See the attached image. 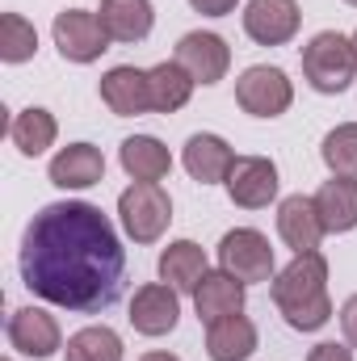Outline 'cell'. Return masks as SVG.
Returning <instances> with one entry per match:
<instances>
[{
	"instance_id": "cell-1",
	"label": "cell",
	"mask_w": 357,
	"mask_h": 361,
	"mask_svg": "<svg viewBox=\"0 0 357 361\" xmlns=\"http://www.w3.org/2000/svg\"><path fill=\"white\" fill-rule=\"evenodd\" d=\"M17 269L34 298L76 315H101L122 294L126 248L101 206L51 202L21 235Z\"/></svg>"
},
{
	"instance_id": "cell-2",
	"label": "cell",
	"mask_w": 357,
	"mask_h": 361,
	"mask_svg": "<svg viewBox=\"0 0 357 361\" xmlns=\"http://www.w3.org/2000/svg\"><path fill=\"white\" fill-rule=\"evenodd\" d=\"M273 307L294 332H320L332 319V298H328V261L324 252H298L286 269L273 273L269 281Z\"/></svg>"
},
{
	"instance_id": "cell-3",
	"label": "cell",
	"mask_w": 357,
	"mask_h": 361,
	"mask_svg": "<svg viewBox=\"0 0 357 361\" xmlns=\"http://www.w3.org/2000/svg\"><path fill=\"white\" fill-rule=\"evenodd\" d=\"M357 76V47L353 38L337 34V30H320L307 47H303V80L324 97H337L353 85Z\"/></svg>"
},
{
	"instance_id": "cell-4",
	"label": "cell",
	"mask_w": 357,
	"mask_h": 361,
	"mask_svg": "<svg viewBox=\"0 0 357 361\" xmlns=\"http://www.w3.org/2000/svg\"><path fill=\"white\" fill-rule=\"evenodd\" d=\"M118 219L135 244H156L173 223V197L152 180H135L118 197Z\"/></svg>"
},
{
	"instance_id": "cell-5",
	"label": "cell",
	"mask_w": 357,
	"mask_h": 361,
	"mask_svg": "<svg viewBox=\"0 0 357 361\" xmlns=\"http://www.w3.org/2000/svg\"><path fill=\"white\" fill-rule=\"evenodd\" d=\"M236 105L244 114H253V118H282L294 105V85H290V76L282 68L253 63L236 80Z\"/></svg>"
},
{
	"instance_id": "cell-6",
	"label": "cell",
	"mask_w": 357,
	"mask_h": 361,
	"mask_svg": "<svg viewBox=\"0 0 357 361\" xmlns=\"http://www.w3.org/2000/svg\"><path fill=\"white\" fill-rule=\"evenodd\" d=\"M219 269L240 277L244 286L253 281H273V248L257 227H236L219 240Z\"/></svg>"
},
{
	"instance_id": "cell-7",
	"label": "cell",
	"mask_w": 357,
	"mask_h": 361,
	"mask_svg": "<svg viewBox=\"0 0 357 361\" xmlns=\"http://www.w3.org/2000/svg\"><path fill=\"white\" fill-rule=\"evenodd\" d=\"M51 34H55V47H59V55H63L68 63H97V59L109 51V42H114V38L105 34L101 17L89 13V8H63V13L55 17Z\"/></svg>"
},
{
	"instance_id": "cell-8",
	"label": "cell",
	"mask_w": 357,
	"mask_h": 361,
	"mask_svg": "<svg viewBox=\"0 0 357 361\" xmlns=\"http://www.w3.org/2000/svg\"><path fill=\"white\" fill-rule=\"evenodd\" d=\"M8 345L21 353V357H34V361H47L63 349V328L51 311L42 307H17L8 315V328H4Z\"/></svg>"
},
{
	"instance_id": "cell-9",
	"label": "cell",
	"mask_w": 357,
	"mask_h": 361,
	"mask_svg": "<svg viewBox=\"0 0 357 361\" xmlns=\"http://www.w3.org/2000/svg\"><path fill=\"white\" fill-rule=\"evenodd\" d=\"M303 25L298 0H248L244 4V34L257 47H286Z\"/></svg>"
},
{
	"instance_id": "cell-10",
	"label": "cell",
	"mask_w": 357,
	"mask_h": 361,
	"mask_svg": "<svg viewBox=\"0 0 357 361\" xmlns=\"http://www.w3.org/2000/svg\"><path fill=\"white\" fill-rule=\"evenodd\" d=\"M223 185H227V197L240 210H265L277 197V164L269 156H236Z\"/></svg>"
},
{
	"instance_id": "cell-11",
	"label": "cell",
	"mask_w": 357,
	"mask_h": 361,
	"mask_svg": "<svg viewBox=\"0 0 357 361\" xmlns=\"http://www.w3.org/2000/svg\"><path fill=\"white\" fill-rule=\"evenodd\" d=\"M131 328L139 336H169L181 319V294L169 281H147L131 298Z\"/></svg>"
},
{
	"instance_id": "cell-12",
	"label": "cell",
	"mask_w": 357,
	"mask_h": 361,
	"mask_svg": "<svg viewBox=\"0 0 357 361\" xmlns=\"http://www.w3.org/2000/svg\"><path fill=\"white\" fill-rule=\"evenodd\" d=\"M173 59L193 76V85H219L227 76V68H231V47L210 30H193L177 42Z\"/></svg>"
},
{
	"instance_id": "cell-13",
	"label": "cell",
	"mask_w": 357,
	"mask_h": 361,
	"mask_svg": "<svg viewBox=\"0 0 357 361\" xmlns=\"http://www.w3.org/2000/svg\"><path fill=\"white\" fill-rule=\"evenodd\" d=\"M277 235L282 244L298 257V252H320V240L328 235L324 231V219L315 210V197L307 193H290L277 202Z\"/></svg>"
},
{
	"instance_id": "cell-14",
	"label": "cell",
	"mask_w": 357,
	"mask_h": 361,
	"mask_svg": "<svg viewBox=\"0 0 357 361\" xmlns=\"http://www.w3.org/2000/svg\"><path fill=\"white\" fill-rule=\"evenodd\" d=\"M101 105L114 114V118H139V114H152V89H147V72L135 68V63H118L101 76Z\"/></svg>"
},
{
	"instance_id": "cell-15",
	"label": "cell",
	"mask_w": 357,
	"mask_h": 361,
	"mask_svg": "<svg viewBox=\"0 0 357 361\" xmlns=\"http://www.w3.org/2000/svg\"><path fill=\"white\" fill-rule=\"evenodd\" d=\"M244 298H248V286L240 277H231L227 269H210L193 290V311L202 324H219L227 315H240Z\"/></svg>"
},
{
	"instance_id": "cell-16",
	"label": "cell",
	"mask_w": 357,
	"mask_h": 361,
	"mask_svg": "<svg viewBox=\"0 0 357 361\" xmlns=\"http://www.w3.org/2000/svg\"><path fill=\"white\" fill-rule=\"evenodd\" d=\"M181 164H185V173L198 180V185H219V180H227V173H231L236 152H231V143L223 135L202 130V135H189V143L181 152Z\"/></svg>"
},
{
	"instance_id": "cell-17",
	"label": "cell",
	"mask_w": 357,
	"mask_h": 361,
	"mask_svg": "<svg viewBox=\"0 0 357 361\" xmlns=\"http://www.w3.org/2000/svg\"><path fill=\"white\" fill-rule=\"evenodd\" d=\"M47 177H51V185H59V189H92V185L105 180V156L92 143H68L51 160Z\"/></svg>"
},
{
	"instance_id": "cell-18",
	"label": "cell",
	"mask_w": 357,
	"mask_h": 361,
	"mask_svg": "<svg viewBox=\"0 0 357 361\" xmlns=\"http://www.w3.org/2000/svg\"><path fill=\"white\" fill-rule=\"evenodd\" d=\"M97 17H101L105 34H109L114 42H126V47L143 42V38L152 34V25H156L152 0H101Z\"/></svg>"
},
{
	"instance_id": "cell-19",
	"label": "cell",
	"mask_w": 357,
	"mask_h": 361,
	"mask_svg": "<svg viewBox=\"0 0 357 361\" xmlns=\"http://www.w3.org/2000/svg\"><path fill=\"white\" fill-rule=\"evenodd\" d=\"M257 324L248 315H227L219 324H206V357L210 361H248L257 353Z\"/></svg>"
},
{
	"instance_id": "cell-20",
	"label": "cell",
	"mask_w": 357,
	"mask_h": 361,
	"mask_svg": "<svg viewBox=\"0 0 357 361\" xmlns=\"http://www.w3.org/2000/svg\"><path fill=\"white\" fill-rule=\"evenodd\" d=\"M118 160H122V169H126L131 180H152V185H160V180L173 173V156H169V147H164L156 135H131V139H122Z\"/></svg>"
},
{
	"instance_id": "cell-21",
	"label": "cell",
	"mask_w": 357,
	"mask_h": 361,
	"mask_svg": "<svg viewBox=\"0 0 357 361\" xmlns=\"http://www.w3.org/2000/svg\"><path fill=\"white\" fill-rule=\"evenodd\" d=\"M315 210L328 235H345L357 227V177H332L315 189Z\"/></svg>"
},
{
	"instance_id": "cell-22",
	"label": "cell",
	"mask_w": 357,
	"mask_h": 361,
	"mask_svg": "<svg viewBox=\"0 0 357 361\" xmlns=\"http://www.w3.org/2000/svg\"><path fill=\"white\" fill-rule=\"evenodd\" d=\"M206 273H210L206 252H202V244H193V240H173V244L160 252V281H169L177 294H193Z\"/></svg>"
},
{
	"instance_id": "cell-23",
	"label": "cell",
	"mask_w": 357,
	"mask_h": 361,
	"mask_svg": "<svg viewBox=\"0 0 357 361\" xmlns=\"http://www.w3.org/2000/svg\"><path fill=\"white\" fill-rule=\"evenodd\" d=\"M8 139H13V147L21 152V156H42L47 147H55V139H59V122H55V114L51 109H42V105H30V109H21L17 118H13V126H8Z\"/></svg>"
},
{
	"instance_id": "cell-24",
	"label": "cell",
	"mask_w": 357,
	"mask_h": 361,
	"mask_svg": "<svg viewBox=\"0 0 357 361\" xmlns=\"http://www.w3.org/2000/svg\"><path fill=\"white\" fill-rule=\"evenodd\" d=\"M147 89H152V114H177V109L189 105L198 85L177 59H169V63H156L147 72Z\"/></svg>"
},
{
	"instance_id": "cell-25",
	"label": "cell",
	"mask_w": 357,
	"mask_h": 361,
	"mask_svg": "<svg viewBox=\"0 0 357 361\" xmlns=\"http://www.w3.org/2000/svg\"><path fill=\"white\" fill-rule=\"evenodd\" d=\"M122 353H126L122 336L114 328H105V324H89V328L72 332L68 345H63L68 361H122Z\"/></svg>"
},
{
	"instance_id": "cell-26",
	"label": "cell",
	"mask_w": 357,
	"mask_h": 361,
	"mask_svg": "<svg viewBox=\"0 0 357 361\" xmlns=\"http://www.w3.org/2000/svg\"><path fill=\"white\" fill-rule=\"evenodd\" d=\"M320 156L332 177H357V122H341L324 135Z\"/></svg>"
},
{
	"instance_id": "cell-27",
	"label": "cell",
	"mask_w": 357,
	"mask_h": 361,
	"mask_svg": "<svg viewBox=\"0 0 357 361\" xmlns=\"http://www.w3.org/2000/svg\"><path fill=\"white\" fill-rule=\"evenodd\" d=\"M38 51V30L21 13H4L0 21V59L4 63H25Z\"/></svg>"
},
{
	"instance_id": "cell-28",
	"label": "cell",
	"mask_w": 357,
	"mask_h": 361,
	"mask_svg": "<svg viewBox=\"0 0 357 361\" xmlns=\"http://www.w3.org/2000/svg\"><path fill=\"white\" fill-rule=\"evenodd\" d=\"M307 361H353V349L349 345H337V341H324V345H315Z\"/></svg>"
},
{
	"instance_id": "cell-29",
	"label": "cell",
	"mask_w": 357,
	"mask_h": 361,
	"mask_svg": "<svg viewBox=\"0 0 357 361\" xmlns=\"http://www.w3.org/2000/svg\"><path fill=\"white\" fill-rule=\"evenodd\" d=\"M341 332H345V345L357 349V294L345 298V307H341Z\"/></svg>"
},
{
	"instance_id": "cell-30",
	"label": "cell",
	"mask_w": 357,
	"mask_h": 361,
	"mask_svg": "<svg viewBox=\"0 0 357 361\" xmlns=\"http://www.w3.org/2000/svg\"><path fill=\"white\" fill-rule=\"evenodd\" d=\"M236 4L240 0H189V8L202 17H227V13H236Z\"/></svg>"
},
{
	"instance_id": "cell-31",
	"label": "cell",
	"mask_w": 357,
	"mask_h": 361,
	"mask_svg": "<svg viewBox=\"0 0 357 361\" xmlns=\"http://www.w3.org/2000/svg\"><path fill=\"white\" fill-rule=\"evenodd\" d=\"M139 361H181V357L177 353H160V349H156V353H143Z\"/></svg>"
},
{
	"instance_id": "cell-32",
	"label": "cell",
	"mask_w": 357,
	"mask_h": 361,
	"mask_svg": "<svg viewBox=\"0 0 357 361\" xmlns=\"http://www.w3.org/2000/svg\"><path fill=\"white\" fill-rule=\"evenodd\" d=\"M345 4H353V8H357V0H345Z\"/></svg>"
},
{
	"instance_id": "cell-33",
	"label": "cell",
	"mask_w": 357,
	"mask_h": 361,
	"mask_svg": "<svg viewBox=\"0 0 357 361\" xmlns=\"http://www.w3.org/2000/svg\"><path fill=\"white\" fill-rule=\"evenodd\" d=\"M353 47H357V30H353Z\"/></svg>"
}]
</instances>
